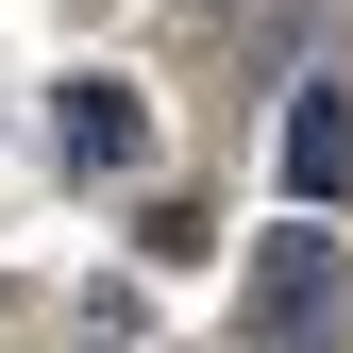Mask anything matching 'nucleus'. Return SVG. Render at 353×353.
Instances as JSON below:
<instances>
[{
	"label": "nucleus",
	"instance_id": "1",
	"mask_svg": "<svg viewBox=\"0 0 353 353\" xmlns=\"http://www.w3.org/2000/svg\"><path fill=\"white\" fill-rule=\"evenodd\" d=\"M252 353H336V252L320 236H286L252 270Z\"/></svg>",
	"mask_w": 353,
	"mask_h": 353
},
{
	"label": "nucleus",
	"instance_id": "2",
	"mask_svg": "<svg viewBox=\"0 0 353 353\" xmlns=\"http://www.w3.org/2000/svg\"><path fill=\"white\" fill-rule=\"evenodd\" d=\"M68 168H84V185H135V168H152V101H135L118 68L68 84Z\"/></svg>",
	"mask_w": 353,
	"mask_h": 353
},
{
	"label": "nucleus",
	"instance_id": "3",
	"mask_svg": "<svg viewBox=\"0 0 353 353\" xmlns=\"http://www.w3.org/2000/svg\"><path fill=\"white\" fill-rule=\"evenodd\" d=\"M286 185H303V202H353V101H336V84L286 101Z\"/></svg>",
	"mask_w": 353,
	"mask_h": 353
}]
</instances>
